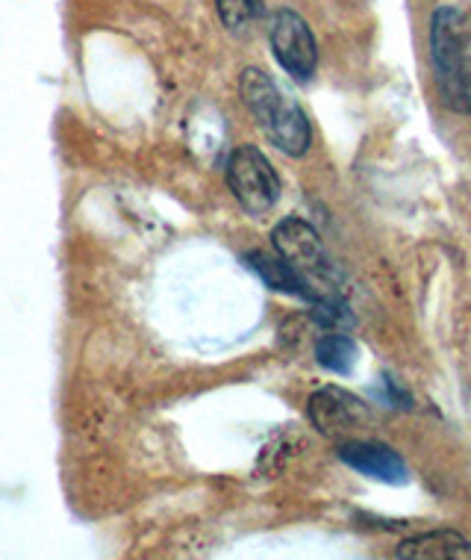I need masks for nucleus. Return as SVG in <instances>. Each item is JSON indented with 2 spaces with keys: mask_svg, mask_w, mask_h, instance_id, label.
Wrapping results in <instances>:
<instances>
[{
  "mask_svg": "<svg viewBox=\"0 0 471 560\" xmlns=\"http://www.w3.org/2000/svg\"><path fill=\"white\" fill-rule=\"evenodd\" d=\"M239 95L257 125L266 130L271 142L286 156H304L313 145V130H309L307 113L280 95L278 83L260 71V68H245L239 78Z\"/></svg>",
  "mask_w": 471,
  "mask_h": 560,
  "instance_id": "nucleus-1",
  "label": "nucleus"
},
{
  "mask_svg": "<svg viewBox=\"0 0 471 560\" xmlns=\"http://www.w3.org/2000/svg\"><path fill=\"white\" fill-rule=\"evenodd\" d=\"M227 186L250 215H266L280 198V177L260 148L242 145L227 160Z\"/></svg>",
  "mask_w": 471,
  "mask_h": 560,
  "instance_id": "nucleus-2",
  "label": "nucleus"
},
{
  "mask_svg": "<svg viewBox=\"0 0 471 560\" xmlns=\"http://www.w3.org/2000/svg\"><path fill=\"white\" fill-rule=\"evenodd\" d=\"M271 54L280 62V68L286 71L289 78L307 83L316 74L318 66V45L313 30L298 12L292 10H278L271 19L269 30Z\"/></svg>",
  "mask_w": 471,
  "mask_h": 560,
  "instance_id": "nucleus-3",
  "label": "nucleus"
},
{
  "mask_svg": "<svg viewBox=\"0 0 471 560\" xmlns=\"http://www.w3.org/2000/svg\"><path fill=\"white\" fill-rule=\"evenodd\" d=\"M309 419L321 436L345 440L372 422V410L363 398L342 387H321L309 396Z\"/></svg>",
  "mask_w": 471,
  "mask_h": 560,
  "instance_id": "nucleus-4",
  "label": "nucleus"
},
{
  "mask_svg": "<svg viewBox=\"0 0 471 560\" xmlns=\"http://www.w3.org/2000/svg\"><path fill=\"white\" fill-rule=\"evenodd\" d=\"M431 59L436 83L469 66V19L457 7H439L431 19Z\"/></svg>",
  "mask_w": 471,
  "mask_h": 560,
  "instance_id": "nucleus-5",
  "label": "nucleus"
},
{
  "mask_svg": "<svg viewBox=\"0 0 471 560\" xmlns=\"http://www.w3.org/2000/svg\"><path fill=\"white\" fill-rule=\"evenodd\" d=\"M339 457L354 472L366 475L372 481L389 483V487H404L410 483V469H407L404 457L375 440H342L339 443Z\"/></svg>",
  "mask_w": 471,
  "mask_h": 560,
  "instance_id": "nucleus-6",
  "label": "nucleus"
},
{
  "mask_svg": "<svg viewBox=\"0 0 471 560\" xmlns=\"http://www.w3.org/2000/svg\"><path fill=\"white\" fill-rule=\"evenodd\" d=\"M398 558L410 560H454V558H471V542L457 532H427L419 534L413 540H404L395 551Z\"/></svg>",
  "mask_w": 471,
  "mask_h": 560,
  "instance_id": "nucleus-7",
  "label": "nucleus"
},
{
  "mask_svg": "<svg viewBox=\"0 0 471 560\" xmlns=\"http://www.w3.org/2000/svg\"><path fill=\"white\" fill-rule=\"evenodd\" d=\"M245 260H248L250 269L266 280V287H271L274 292H283V295H292V299H304V301L313 299V295H309L307 280L301 278L298 271L292 269V266H289L278 252L274 254L248 252L245 254Z\"/></svg>",
  "mask_w": 471,
  "mask_h": 560,
  "instance_id": "nucleus-8",
  "label": "nucleus"
},
{
  "mask_svg": "<svg viewBox=\"0 0 471 560\" xmlns=\"http://www.w3.org/2000/svg\"><path fill=\"white\" fill-rule=\"evenodd\" d=\"M316 360L333 375H351L360 360V346L345 334H328L316 342Z\"/></svg>",
  "mask_w": 471,
  "mask_h": 560,
  "instance_id": "nucleus-9",
  "label": "nucleus"
},
{
  "mask_svg": "<svg viewBox=\"0 0 471 560\" xmlns=\"http://www.w3.org/2000/svg\"><path fill=\"white\" fill-rule=\"evenodd\" d=\"M219 19L227 30L239 33V30L250 27L254 21L262 19L266 12V0H215Z\"/></svg>",
  "mask_w": 471,
  "mask_h": 560,
  "instance_id": "nucleus-10",
  "label": "nucleus"
},
{
  "mask_svg": "<svg viewBox=\"0 0 471 560\" xmlns=\"http://www.w3.org/2000/svg\"><path fill=\"white\" fill-rule=\"evenodd\" d=\"M436 89H439V97H443V104L451 113L471 116V62L462 71L451 74V78L439 80Z\"/></svg>",
  "mask_w": 471,
  "mask_h": 560,
  "instance_id": "nucleus-11",
  "label": "nucleus"
}]
</instances>
